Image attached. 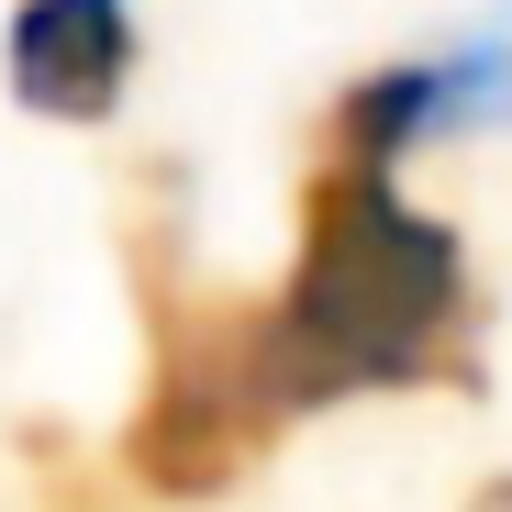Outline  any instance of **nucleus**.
<instances>
[{
	"mask_svg": "<svg viewBox=\"0 0 512 512\" xmlns=\"http://www.w3.org/2000/svg\"><path fill=\"white\" fill-rule=\"evenodd\" d=\"M279 412H323L357 390H468L479 379V301L468 245L412 212L379 156H334L301 190V256L279 301H256Z\"/></svg>",
	"mask_w": 512,
	"mask_h": 512,
	"instance_id": "nucleus-1",
	"label": "nucleus"
},
{
	"mask_svg": "<svg viewBox=\"0 0 512 512\" xmlns=\"http://www.w3.org/2000/svg\"><path fill=\"white\" fill-rule=\"evenodd\" d=\"M134 290H145V401L123 423V468L156 501H212L290 435L268 346H256V301L201 290L167 234H134Z\"/></svg>",
	"mask_w": 512,
	"mask_h": 512,
	"instance_id": "nucleus-2",
	"label": "nucleus"
},
{
	"mask_svg": "<svg viewBox=\"0 0 512 512\" xmlns=\"http://www.w3.org/2000/svg\"><path fill=\"white\" fill-rule=\"evenodd\" d=\"M0 67H12V101L23 112L101 123L134 90V12H123V0H12Z\"/></svg>",
	"mask_w": 512,
	"mask_h": 512,
	"instance_id": "nucleus-3",
	"label": "nucleus"
},
{
	"mask_svg": "<svg viewBox=\"0 0 512 512\" xmlns=\"http://www.w3.org/2000/svg\"><path fill=\"white\" fill-rule=\"evenodd\" d=\"M468 512H512V479H490V490H479V501H468Z\"/></svg>",
	"mask_w": 512,
	"mask_h": 512,
	"instance_id": "nucleus-4",
	"label": "nucleus"
}]
</instances>
